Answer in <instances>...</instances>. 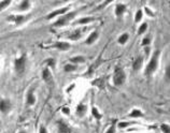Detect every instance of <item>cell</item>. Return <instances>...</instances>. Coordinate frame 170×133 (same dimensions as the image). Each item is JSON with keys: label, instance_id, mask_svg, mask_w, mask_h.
<instances>
[{"label": "cell", "instance_id": "cell-1", "mask_svg": "<svg viewBox=\"0 0 170 133\" xmlns=\"http://www.w3.org/2000/svg\"><path fill=\"white\" fill-rule=\"evenodd\" d=\"M159 54H161V52H159V50H155L154 54H153V56H152V58H151L150 62L148 63V67H146V69H145V72H146V74H148V75L152 74V73L154 72L155 70H156L157 65H158Z\"/></svg>", "mask_w": 170, "mask_h": 133}, {"label": "cell", "instance_id": "cell-2", "mask_svg": "<svg viewBox=\"0 0 170 133\" xmlns=\"http://www.w3.org/2000/svg\"><path fill=\"white\" fill-rule=\"evenodd\" d=\"M113 79H114V84L116 86H119V85H122V84H124V82H125V79H126V74L123 71V69L119 68V67H116V68H115Z\"/></svg>", "mask_w": 170, "mask_h": 133}, {"label": "cell", "instance_id": "cell-3", "mask_svg": "<svg viewBox=\"0 0 170 133\" xmlns=\"http://www.w3.org/2000/svg\"><path fill=\"white\" fill-rule=\"evenodd\" d=\"M25 62H26V57H25V55L21 56L20 58L15 59L14 65H15V71L18 74H22L25 71Z\"/></svg>", "mask_w": 170, "mask_h": 133}, {"label": "cell", "instance_id": "cell-4", "mask_svg": "<svg viewBox=\"0 0 170 133\" xmlns=\"http://www.w3.org/2000/svg\"><path fill=\"white\" fill-rule=\"evenodd\" d=\"M75 12H70V13H67L66 15H64L62 17H60L59 20H57V22L54 23V26L55 27H60V26H64V25H66L67 23L69 22V20H71L73 17L75 16Z\"/></svg>", "mask_w": 170, "mask_h": 133}, {"label": "cell", "instance_id": "cell-5", "mask_svg": "<svg viewBox=\"0 0 170 133\" xmlns=\"http://www.w3.org/2000/svg\"><path fill=\"white\" fill-rule=\"evenodd\" d=\"M57 126H58V132L59 133H71V129L69 128V126L64 124L62 121H58Z\"/></svg>", "mask_w": 170, "mask_h": 133}, {"label": "cell", "instance_id": "cell-6", "mask_svg": "<svg viewBox=\"0 0 170 133\" xmlns=\"http://www.w3.org/2000/svg\"><path fill=\"white\" fill-rule=\"evenodd\" d=\"M68 10H69V8H68V7H66V8H62V9H59V10H56V11L52 12V13L50 14L49 16H47V18H49V20H51V18L55 17L56 15H59V14L65 13V12H67V11H68Z\"/></svg>", "mask_w": 170, "mask_h": 133}, {"label": "cell", "instance_id": "cell-7", "mask_svg": "<svg viewBox=\"0 0 170 133\" xmlns=\"http://www.w3.org/2000/svg\"><path fill=\"white\" fill-rule=\"evenodd\" d=\"M54 47L59 48V50H69L70 44L67 43V42H57V43L54 44Z\"/></svg>", "mask_w": 170, "mask_h": 133}, {"label": "cell", "instance_id": "cell-8", "mask_svg": "<svg viewBox=\"0 0 170 133\" xmlns=\"http://www.w3.org/2000/svg\"><path fill=\"white\" fill-rule=\"evenodd\" d=\"M10 102L8 100H1V112L3 114L8 113V111L10 109Z\"/></svg>", "mask_w": 170, "mask_h": 133}, {"label": "cell", "instance_id": "cell-9", "mask_svg": "<svg viewBox=\"0 0 170 133\" xmlns=\"http://www.w3.org/2000/svg\"><path fill=\"white\" fill-rule=\"evenodd\" d=\"M97 38H98V32L97 31H94V32H92L91 35H89V37L87 38V40H86V44H92V43H94V42L97 40Z\"/></svg>", "mask_w": 170, "mask_h": 133}, {"label": "cell", "instance_id": "cell-10", "mask_svg": "<svg viewBox=\"0 0 170 133\" xmlns=\"http://www.w3.org/2000/svg\"><path fill=\"white\" fill-rule=\"evenodd\" d=\"M142 62H143V59H142V57H138L137 59H136L135 61H134V65H133V68L134 70H139L140 68H141V65Z\"/></svg>", "mask_w": 170, "mask_h": 133}, {"label": "cell", "instance_id": "cell-11", "mask_svg": "<svg viewBox=\"0 0 170 133\" xmlns=\"http://www.w3.org/2000/svg\"><path fill=\"white\" fill-rule=\"evenodd\" d=\"M125 11H126V6L125 5H117L116 9H115V14H116V16H121Z\"/></svg>", "mask_w": 170, "mask_h": 133}, {"label": "cell", "instance_id": "cell-12", "mask_svg": "<svg viewBox=\"0 0 170 133\" xmlns=\"http://www.w3.org/2000/svg\"><path fill=\"white\" fill-rule=\"evenodd\" d=\"M35 103H36V98H35V96H33V91L30 90V91L28 92V96H27V104L33 105Z\"/></svg>", "mask_w": 170, "mask_h": 133}, {"label": "cell", "instance_id": "cell-13", "mask_svg": "<svg viewBox=\"0 0 170 133\" xmlns=\"http://www.w3.org/2000/svg\"><path fill=\"white\" fill-rule=\"evenodd\" d=\"M43 79H44L45 82H51L52 81V75H51V71L49 70V69H45L44 71H43Z\"/></svg>", "mask_w": 170, "mask_h": 133}, {"label": "cell", "instance_id": "cell-14", "mask_svg": "<svg viewBox=\"0 0 170 133\" xmlns=\"http://www.w3.org/2000/svg\"><path fill=\"white\" fill-rule=\"evenodd\" d=\"M85 112H86V105L80 104L79 106H77V114L79 116H83L84 114H85Z\"/></svg>", "mask_w": 170, "mask_h": 133}, {"label": "cell", "instance_id": "cell-15", "mask_svg": "<svg viewBox=\"0 0 170 133\" xmlns=\"http://www.w3.org/2000/svg\"><path fill=\"white\" fill-rule=\"evenodd\" d=\"M80 38H81V30H79V29L69 35V39L70 40H79Z\"/></svg>", "mask_w": 170, "mask_h": 133}, {"label": "cell", "instance_id": "cell-16", "mask_svg": "<svg viewBox=\"0 0 170 133\" xmlns=\"http://www.w3.org/2000/svg\"><path fill=\"white\" fill-rule=\"evenodd\" d=\"M71 62L73 63H83L85 61V58L83 56H77V57H73V58L70 59Z\"/></svg>", "mask_w": 170, "mask_h": 133}, {"label": "cell", "instance_id": "cell-17", "mask_svg": "<svg viewBox=\"0 0 170 133\" xmlns=\"http://www.w3.org/2000/svg\"><path fill=\"white\" fill-rule=\"evenodd\" d=\"M127 40H128V35H127V33H123V35L119 38V43L125 44L126 42H127Z\"/></svg>", "mask_w": 170, "mask_h": 133}, {"label": "cell", "instance_id": "cell-18", "mask_svg": "<svg viewBox=\"0 0 170 133\" xmlns=\"http://www.w3.org/2000/svg\"><path fill=\"white\" fill-rule=\"evenodd\" d=\"M12 18H13V20H14V22H15V24H17V25L22 24V23L25 20V16H23V15L14 16V17H12Z\"/></svg>", "mask_w": 170, "mask_h": 133}, {"label": "cell", "instance_id": "cell-19", "mask_svg": "<svg viewBox=\"0 0 170 133\" xmlns=\"http://www.w3.org/2000/svg\"><path fill=\"white\" fill-rule=\"evenodd\" d=\"M142 115H143V113H142L141 111H139V109H134V111L129 114L130 117H141Z\"/></svg>", "mask_w": 170, "mask_h": 133}, {"label": "cell", "instance_id": "cell-20", "mask_svg": "<svg viewBox=\"0 0 170 133\" xmlns=\"http://www.w3.org/2000/svg\"><path fill=\"white\" fill-rule=\"evenodd\" d=\"M65 72H71V71H74L77 70V67L73 65H71V63H68V65H65Z\"/></svg>", "mask_w": 170, "mask_h": 133}, {"label": "cell", "instance_id": "cell-21", "mask_svg": "<svg viewBox=\"0 0 170 133\" xmlns=\"http://www.w3.org/2000/svg\"><path fill=\"white\" fill-rule=\"evenodd\" d=\"M29 7H30V2H29V1H27V0H26V1H23V2L20 5V9L23 10V11L27 10Z\"/></svg>", "mask_w": 170, "mask_h": 133}, {"label": "cell", "instance_id": "cell-22", "mask_svg": "<svg viewBox=\"0 0 170 133\" xmlns=\"http://www.w3.org/2000/svg\"><path fill=\"white\" fill-rule=\"evenodd\" d=\"M142 16H143V13H142V11L141 10H138L137 11V14H136V16H135V22H140L141 20V18H142Z\"/></svg>", "mask_w": 170, "mask_h": 133}, {"label": "cell", "instance_id": "cell-23", "mask_svg": "<svg viewBox=\"0 0 170 133\" xmlns=\"http://www.w3.org/2000/svg\"><path fill=\"white\" fill-rule=\"evenodd\" d=\"M146 28H148V24H146V23H143V24L139 27V31H138V33H139V35H142V33L146 30Z\"/></svg>", "mask_w": 170, "mask_h": 133}, {"label": "cell", "instance_id": "cell-24", "mask_svg": "<svg viewBox=\"0 0 170 133\" xmlns=\"http://www.w3.org/2000/svg\"><path fill=\"white\" fill-rule=\"evenodd\" d=\"M161 129L163 130V132L164 133H170V127L168 126V124H163L161 126Z\"/></svg>", "mask_w": 170, "mask_h": 133}, {"label": "cell", "instance_id": "cell-25", "mask_svg": "<svg viewBox=\"0 0 170 133\" xmlns=\"http://www.w3.org/2000/svg\"><path fill=\"white\" fill-rule=\"evenodd\" d=\"M165 79L166 81L170 82V65L167 67V69H166V73H165Z\"/></svg>", "mask_w": 170, "mask_h": 133}, {"label": "cell", "instance_id": "cell-26", "mask_svg": "<svg viewBox=\"0 0 170 133\" xmlns=\"http://www.w3.org/2000/svg\"><path fill=\"white\" fill-rule=\"evenodd\" d=\"M93 20L92 17H85V18H82V20H79V24H86V23H89Z\"/></svg>", "mask_w": 170, "mask_h": 133}, {"label": "cell", "instance_id": "cell-27", "mask_svg": "<svg viewBox=\"0 0 170 133\" xmlns=\"http://www.w3.org/2000/svg\"><path fill=\"white\" fill-rule=\"evenodd\" d=\"M92 111H93L94 116H95V117L97 118V119H100V118H101V115H100V114L98 113V111H97V109H96V107H93V109H92Z\"/></svg>", "mask_w": 170, "mask_h": 133}, {"label": "cell", "instance_id": "cell-28", "mask_svg": "<svg viewBox=\"0 0 170 133\" xmlns=\"http://www.w3.org/2000/svg\"><path fill=\"white\" fill-rule=\"evenodd\" d=\"M10 2H11V1H9V0H8V1H1V5H0V8H1V10L5 9V7H8Z\"/></svg>", "mask_w": 170, "mask_h": 133}, {"label": "cell", "instance_id": "cell-29", "mask_svg": "<svg viewBox=\"0 0 170 133\" xmlns=\"http://www.w3.org/2000/svg\"><path fill=\"white\" fill-rule=\"evenodd\" d=\"M150 43H151V39H150L149 37H148V38H144L143 41H142V45H143V46L149 45Z\"/></svg>", "mask_w": 170, "mask_h": 133}, {"label": "cell", "instance_id": "cell-30", "mask_svg": "<svg viewBox=\"0 0 170 133\" xmlns=\"http://www.w3.org/2000/svg\"><path fill=\"white\" fill-rule=\"evenodd\" d=\"M107 133H115V122H113L112 126L109 128V130L107 131Z\"/></svg>", "mask_w": 170, "mask_h": 133}, {"label": "cell", "instance_id": "cell-31", "mask_svg": "<svg viewBox=\"0 0 170 133\" xmlns=\"http://www.w3.org/2000/svg\"><path fill=\"white\" fill-rule=\"evenodd\" d=\"M62 113L64 114H67V115H69L70 114V109H69V107L68 106H65V107H62Z\"/></svg>", "mask_w": 170, "mask_h": 133}, {"label": "cell", "instance_id": "cell-32", "mask_svg": "<svg viewBox=\"0 0 170 133\" xmlns=\"http://www.w3.org/2000/svg\"><path fill=\"white\" fill-rule=\"evenodd\" d=\"M130 124V122H121V124H119L121 128H124V127H127V126H129Z\"/></svg>", "mask_w": 170, "mask_h": 133}, {"label": "cell", "instance_id": "cell-33", "mask_svg": "<svg viewBox=\"0 0 170 133\" xmlns=\"http://www.w3.org/2000/svg\"><path fill=\"white\" fill-rule=\"evenodd\" d=\"M54 63H55V60H54V59H49V60H47V65H51V67H53Z\"/></svg>", "mask_w": 170, "mask_h": 133}, {"label": "cell", "instance_id": "cell-34", "mask_svg": "<svg viewBox=\"0 0 170 133\" xmlns=\"http://www.w3.org/2000/svg\"><path fill=\"white\" fill-rule=\"evenodd\" d=\"M40 133H47V129H45L44 127H41V128H40Z\"/></svg>", "mask_w": 170, "mask_h": 133}, {"label": "cell", "instance_id": "cell-35", "mask_svg": "<svg viewBox=\"0 0 170 133\" xmlns=\"http://www.w3.org/2000/svg\"><path fill=\"white\" fill-rule=\"evenodd\" d=\"M20 133H27V132H25V131H21Z\"/></svg>", "mask_w": 170, "mask_h": 133}]
</instances>
